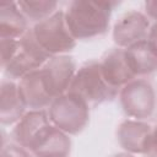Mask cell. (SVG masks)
Listing matches in <instances>:
<instances>
[{"mask_svg": "<svg viewBox=\"0 0 157 157\" xmlns=\"http://www.w3.org/2000/svg\"><path fill=\"white\" fill-rule=\"evenodd\" d=\"M119 1L74 0L67 4L66 23L76 40H91L104 36L109 28L113 10Z\"/></svg>", "mask_w": 157, "mask_h": 157, "instance_id": "6da1fadb", "label": "cell"}, {"mask_svg": "<svg viewBox=\"0 0 157 157\" xmlns=\"http://www.w3.org/2000/svg\"><path fill=\"white\" fill-rule=\"evenodd\" d=\"M1 69L9 80H20L27 74L40 69L52 55L37 42L29 28L18 39H0Z\"/></svg>", "mask_w": 157, "mask_h": 157, "instance_id": "7a4b0ae2", "label": "cell"}, {"mask_svg": "<svg viewBox=\"0 0 157 157\" xmlns=\"http://www.w3.org/2000/svg\"><path fill=\"white\" fill-rule=\"evenodd\" d=\"M69 92L85 101L90 108L110 102L119 94V90L104 77L98 60H88L77 69Z\"/></svg>", "mask_w": 157, "mask_h": 157, "instance_id": "3957f363", "label": "cell"}, {"mask_svg": "<svg viewBox=\"0 0 157 157\" xmlns=\"http://www.w3.org/2000/svg\"><path fill=\"white\" fill-rule=\"evenodd\" d=\"M124 114L134 120H151L157 117V85L148 77H137L119 91Z\"/></svg>", "mask_w": 157, "mask_h": 157, "instance_id": "277c9868", "label": "cell"}, {"mask_svg": "<svg viewBox=\"0 0 157 157\" xmlns=\"http://www.w3.org/2000/svg\"><path fill=\"white\" fill-rule=\"evenodd\" d=\"M32 32L39 45L52 56L65 55L77 44L66 23L64 10H58L48 18L34 23Z\"/></svg>", "mask_w": 157, "mask_h": 157, "instance_id": "5b68a950", "label": "cell"}, {"mask_svg": "<svg viewBox=\"0 0 157 157\" xmlns=\"http://www.w3.org/2000/svg\"><path fill=\"white\" fill-rule=\"evenodd\" d=\"M50 121L67 135H77L90 121L88 104L74 93L66 92L56 97L48 108Z\"/></svg>", "mask_w": 157, "mask_h": 157, "instance_id": "8992f818", "label": "cell"}, {"mask_svg": "<svg viewBox=\"0 0 157 157\" xmlns=\"http://www.w3.org/2000/svg\"><path fill=\"white\" fill-rule=\"evenodd\" d=\"M54 129L55 125L45 110H28L15 124L11 136L15 144L33 155L45 144Z\"/></svg>", "mask_w": 157, "mask_h": 157, "instance_id": "52a82bcc", "label": "cell"}, {"mask_svg": "<svg viewBox=\"0 0 157 157\" xmlns=\"http://www.w3.org/2000/svg\"><path fill=\"white\" fill-rule=\"evenodd\" d=\"M151 28L150 18L141 11L130 10L121 15L113 27V40L119 48H128L146 40Z\"/></svg>", "mask_w": 157, "mask_h": 157, "instance_id": "ba28073f", "label": "cell"}, {"mask_svg": "<svg viewBox=\"0 0 157 157\" xmlns=\"http://www.w3.org/2000/svg\"><path fill=\"white\" fill-rule=\"evenodd\" d=\"M44 82L54 98L69 92L70 85L77 71L76 61L70 55L52 56L40 67Z\"/></svg>", "mask_w": 157, "mask_h": 157, "instance_id": "9c48e42d", "label": "cell"}, {"mask_svg": "<svg viewBox=\"0 0 157 157\" xmlns=\"http://www.w3.org/2000/svg\"><path fill=\"white\" fill-rule=\"evenodd\" d=\"M17 85L23 103L29 110H45L55 99L44 82L40 69L20 78Z\"/></svg>", "mask_w": 157, "mask_h": 157, "instance_id": "30bf717a", "label": "cell"}, {"mask_svg": "<svg viewBox=\"0 0 157 157\" xmlns=\"http://www.w3.org/2000/svg\"><path fill=\"white\" fill-rule=\"evenodd\" d=\"M99 63L107 81L119 91L126 83L137 78L129 65L124 48L115 47L109 49L108 52L104 53Z\"/></svg>", "mask_w": 157, "mask_h": 157, "instance_id": "8fae6325", "label": "cell"}, {"mask_svg": "<svg viewBox=\"0 0 157 157\" xmlns=\"http://www.w3.org/2000/svg\"><path fill=\"white\" fill-rule=\"evenodd\" d=\"M152 126L146 121L126 119L117 129V140L119 146L129 153L144 155Z\"/></svg>", "mask_w": 157, "mask_h": 157, "instance_id": "7c38bea8", "label": "cell"}, {"mask_svg": "<svg viewBox=\"0 0 157 157\" xmlns=\"http://www.w3.org/2000/svg\"><path fill=\"white\" fill-rule=\"evenodd\" d=\"M26 114V105L21 97L18 85L9 78L0 86V121L2 125L16 124Z\"/></svg>", "mask_w": 157, "mask_h": 157, "instance_id": "4fadbf2b", "label": "cell"}, {"mask_svg": "<svg viewBox=\"0 0 157 157\" xmlns=\"http://www.w3.org/2000/svg\"><path fill=\"white\" fill-rule=\"evenodd\" d=\"M124 49L129 65L136 77H150L157 72V53L147 39Z\"/></svg>", "mask_w": 157, "mask_h": 157, "instance_id": "5bb4252c", "label": "cell"}, {"mask_svg": "<svg viewBox=\"0 0 157 157\" xmlns=\"http://www.w3.org/2000/svg\"><path fill=\"white\" fill-rule=\"evenodd\" d=\"M28 20L17 1L0 4V39H18L28 31Z\"/></svg>", "mask_w": 157, "mask_h": 157, "instance_id": "9a60e30c", "label": "cell"}, {"mask_svg": "<svg viewBox=\"0 0 157 157\" xmlns=\"http://www.w3.org/2000/svg\"><path fill=\"white\" fill-rule=\"evenodd\" d=\"M17 5L28 21L38 23L58 11V1L53 0H20Z\"/></svg>", "mask_w": 157, "mask_h": 157, "instance_id": "2e32d148", "label": "cell"}, {"mask_svg": "<svg viewBox=\"0 0 157 157\" xmlns=\"http://www.w3.org/2000/svg\"><path fill=\"white\" fill-rule=\"evenodd\" d=\"M1 157H33L29 151L23 148L17 144H9L2 145L1 148Z\"/></svg>", "mask_w": 157, "mask_h": 157, "instance_id": "e0dca14e", "label": "cell"}, {"mask_svg": "<svg viewBox=\"0 0 157 157\" xmlns=\"http://www.w3.org/2000/svg\"><path fill=\"white\" fill-rule=\"evenodd\" d=\"M144 156L145 157H157V123L151 129V134L148 136Z\"/></svg>", "mask_w": 157, "mask_h": 157, "instance_id": "ac0fdd59", "label": "cell"}, {"mask_svg": "<svg viewBox=\"0 0 157 157\" xmlns=\"http://www.w3.org/2000/svg\"><path fill=\"white\" fill-rule=\"evenodd\" d=\"M144 13L150 18L153 20L155 22L157 21V0H151V1H145L144 4Z\"/></svg>", "mask_w": 157, "mask_h": 157, "instance_id": "d6986e66", "label": "cell"}, {"mask_svg": "<svg viewBox=\"0 0 157 157\" xmlns=\"http://www.w3.org/2000/svg\"><path fill=\"white\" fill-rule=\"evenodd\" d=\"M147 42L152 47V49L157 53V21L151 26L148 36H147Z\"/></svg>", "mask_w": 157, "mask_h": 157, "instance_id": "ffe728a7", "label": "cell"}, {"mask_svg": "<svg viewBox=\"0 0 157 157\" xmlns=\"http://www.w3.org/2000/svg\"><path fill=\"white\" fill-rule=\"evenodd\" d=\"M112 157H135V156L132 153H129V152H119V153H115Z\"/></svg>", "mask_w": 157, "mask_h": 157, "instance_id": "44dd1931", "label": "cell"}]
</instances>
